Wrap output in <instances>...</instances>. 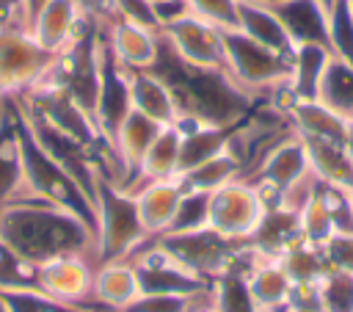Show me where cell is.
Listing matches in <instances>:
<instances>
[{
    "label": "cell",
    "mask_w": 353,
    "mask_h": 312,
    "mask_svg": "<svg viewBox=\"0 0 353 312\" xmlns=\"http://www.w3.org/2000/svg\"><path fill=\"white\" fill-rule=\"evenodd\" d=\"M0 246L30 268L63 254H85L97 262V226L69 207L14 199L0 204Z\"/></svg>",
    "instance_id": "6da1fadb"
},
{
    "label": "cell",
    "mask_w": 353,
    "mask_h": 312,
    "mask_svg": "<svg viewBox=\"0 0 353 312\" xmlns=\"http://www.w3.org/2000/svg\"><path fill=\"white\" fill-rule=\"evenodd\" d=\"M174 91L179 121H199L234 130L256 108V97L240 88L226 69H204L179 61L160 36V52L152 66Z\"/></svg>",
    "instance_id": "7a4b0ae2"
},
{
    "label": "cell",
    "mask_w": 353,
    "mask_h": 312,
    "mask_svg": "<svg viewBox=\"0 0 353 312\" xmlns=\"http://www.w3.org/2000/svg\"><path fill=\"white\" fill-rule=\"evenodd\" d=\"M152 240L160 248H165L193 276L204 279L207 284H212L221 273H226L232 268L248 271L251 262L256 260V254L245 243L229 240L210 226L185 229V232H165V235L152 237Z\"/></svg>",
    "instance_id": "3957f363"
},
{
    "label": "cell",
    "mask_w": 353,
    "mask_h": 312,
    "mask_svg": "<svg viewBox=\"0 0 353 312\" xmlns=\"http://www.w3.org/2000/svg\"><path fill=\"white\" fill-rule=\"evenodd\" d=\"M94 224H97V265L110 260H127L135 248H141L149 240L138 215L135 196L113 185L105 174L97 182Z\"/></svg>",
    "instance_id": "277c9868"
},
{
    "label": "cell",
    "mask_w": 353,
    "mask_h": 312,
    "mask_svg": "<svg viewBox=\"0 0 353 312\" xmlns=\"http://www.w3.org/2000/svg\"><path fill=\"white\" fill-rule=\"evenodd\" d=\"M290 58L292 55H281V52L248 39L237 28L223 30V69L240 88H245L256 99L262 94L279 91L287 83Z\"/></svg>",
    "instance_id": "5b68a950"
},
{
    "label": "cell",
    "mask_w": 353,
    "mask_h": 312,
    "mask_svg": "<svg viewBox=\"0 0 353 312\" xmlns=\"http://www.w3.org/2000/svg\"><path fill=\"white\" fill-rule=\"evenodd\" d=\"M55 58L28 28L0 25V97L14 99L33 91L50 75Z\"/></svg>",
    "instance_id": "8992f818"
},
{
    "label": "cell",
    "mask_w": 353,
    "mask_h": 312,
    "mask_svg": "<svg viewBox=\"0 0 353 312\" xmlns=\"http://www.w3.org/2000/svg\"><path fill=\"white\" fill-rule=\"evenodd\" d=\"M265 210H268V199L262 196V191L251 179L240 177L210 193L207 226L229 240L245 243L259 226Z\"/></svg>",
    "instance_id": "52a82bcc"
},
{
    "label": "cell",
    "mask_w": 353,
    "mask_h": 312,
    "mask_svg": "<svg viewBox=\"0 0 353 312\" xmlns=\"http://www.w3.org/2000/svg\"><path fill=\"white\" fill-rule=\"evenodd\" d=\"M97 262L85 254H63L33 265V284L52 301L80 309L91 306V282Z\"/></svg>",
    "instance_id": "ba28073f"
},
{
    "label": "cell",
    "mask_w": 353,
    "mask_h": 312,
    "mask_svg": "<svg viewBox=\"0 0 353 312\" xmlns=\"http://www.w3.org/2000/svg\"><path fill=\"white\" fill-rule=\"evenodd\" d=\"M160 36L179 61L204 69H223V28L190 14L163 28Z\"/></svg>",
    "instance_id": "9c48e42d"
},
{
    "label": "cell",
    "mask_w": 353,
    "mask_h": 312,
    "mask_svg": "<svg viewBox=\"0 0 353 312\" xmlns=\"http://www.w3.org/2000/svg\"><path fill=\"white\" fill-rule=\"evenodd\" d=\"M132 110V99H130V77L127 69H121L113 55L105 47L102 39V61H99V91H97V102H94V124L97 133L102 138L105 146H110L113 133L119 130V124L124 121V116Z\"/></svg>",
    "instance_id": "30bf717a"
},
{
    "label": "cell",
    "mask_w": 353,
    "mask_h": 312,
    "mask_svg": "<svg viewBox=\"0 0 353 312\" xmlns=\"http://www.w3.org/2000/svg\"><path fill=\"white\" fill-rule=\"evenodd\" d=\"M303 174H309L306 146H303V141L292 133V135L281 138V141L256 163V168H254L245 179H251V182L262 191V196L268 199V204H273L276 196H279L284 188H290L295 179H301Z\"/></svg>",
    "instance_id": "8fae6325"
},
{
    "label": "cell",
    "mask_w": 353,
    "mask_h": 312,
    "mask_svg": "<svg viewBox=\"0 0 353 312\" xmlns=\"http://www.w3.org/2000/svg\"><path fill=\"white\" fill-rule=\"evenodd\" d=\"M102 39L113 61L127 72L152 69L160 52V33L127 19H110L102 28Z\"/></svg>",
    "instance_id": "7c38bea8"
},
{
    "label": "cell",
    "mask_w": 353,
    "mask_h": 312,
    "mask_svg": "<svg viewBox=\"0 0 353 312\" xmlns=\"http://www.w3.org/2000/svg\"><path fill=\"white\" fill-rule=\"evenodd\" d=\"M88 19L83 17L77 0H50L28 25L30 36L52 55L66 52L80 33L85 30Z\"/></svg>",
    "instance_id": "4fadbf2b"
},
{
    "label": "cell",
    "mask_w": 353,
    "mask_h": 312,
    "mask_svg": "<svg viewBox=\"0 0 353 312\" xmlns=\"http://www.w3.org/2000/svg\"><path fill=\"white\" fill-rule=\"evenodd\" d=\"M331 50L320 44H298L290 58V77L287 83L270 94V102H287V99H314L317 86L323 80V72L331 61Z\"/></svg>",
    "instance_id": "5bb4252c"
},
{
    "label": "cell",
    "mask_w": 353,
    "mask_h": 312,
    "mask_svg": "<svg viewBox=\"0 0 353 312\" xmlns=\"http://www.w3.org/2000/svg\"><path fill=\"white\" fill-rule=\"evenodd\" d=\"M138 295H141V279L130 260H110V262H99L94 268L91 304H97L108 312H121Z\"/></svg>",
    "instance_id": "9a60e30c"
},
{
    "label": "cell",
    "mask_w": 353,
    "mask_h": 312,
    "mask_svg": "<svg viewBox=\"0 0 353 312\" xmlns=\"http://www.w3.org/2000/svg\"><path fill=\"white\" fill-rule=\"evenodd\" d=\"M298 240H303L301 237V215L281 204H268L259 226L245 240V246L262 260H279Z\"/></svg>",
    "instance_id": "2e32d148"
},
{
    "label": "cell",
    "mask_w": 353,
    "mask_h": 312,
    "mask_svg": "<svg viewBox=\"0 0 353 312\" xmlns=\"http://www.w3.org/2000/svg\"><path fill=\"white\" fill-rule=\"evenodd\" d=\"M127 77H130L132 110L143 113L146 119L157 121L160 127H168V124L179 121V108H176L174 91L157 72L135 69V72H127Z\"/></svg>",
    "instance_id": "e0dca14e"
},
{
    "label": "cell",
    "mask_w": 353,
    "mask_h": 312,
    "mask_svg": "<svg viewBox=\"0 0 353 312\" xmlns=\"http://www.w3.org/2000/svg\"><path fill=\"white\" fill-rule=\"evenodd\" d=\"M135 204H138V215H141V224L146 229L149 237H157L163 232H168L176 210H179V202L185 196V188L176 179H160V182H146L141 185L135 193Z\"/></svg>",
    "instance_id": "ac0fdd59"
},
{
    "label": "cell",
    "mask_w": 353,
    "mask_h": 312,
    "mask_svg": "<svg viewBox=\"0 0 353 312\" xmlns=\"http://www.w3.org/2000/svg\"><path fill=\"white\" fill-rule=\"evenodd\" d=\"M301 138V135H298ZM309 157V171L320 185L350 193L353 191V157L345 149V141H323V138H301Z\"/></svg>",
    "instance_id": "d6986e66"
},
{
    "label": "cell",
    "mask_w": 353,
    "mask_h": 312,
    "mask_svg": "<svg viewBox=\"0 0 353 312\" xmlns=\"http://www.w3.org/2000/svg\"><path fill=\"white\" fill-rule=\"evenodd\" d=\"M270 8L281 19V25L295 47L298 44L328 47V11L317 0H284Z\"/></svg>",
    "instance_id": "ffe728a7"
},
{
    "label": "cell",
    "mask_w": 353,
    "mask_h": 312,
    "mask_svg": "<svg viewBox=\"0 0 353 312\" xmlns=\"http://www.w3.org/2000/svg\"><path fill=\"white\" fill-rule=\"evenodd\" d=\"M179 144H182L179 124L160 127L157 138L152 141V146L146 149V155L135 171V179L127 185V193H135L146 182L176 179L179 177Z\"/></svg>",
    "instance_id": "44dd1931"
},
{
    "label": "cell",
    "mask_w": 353,
    "mask_h": 312,
    "mask_svg": "<svg viewBox=\"0 0 353 312\" xmlns=\"http://www.w3.org/2000/svg\"><path fill=\"white\" fill-rule=\"evenodd\" d=\"M279 108L287 113L295 135H301V138L345 141V135H347V121H342L336 113H331L317 99H287V102H279Z\"/></svg>",
    "instance_id": "7402d4cb"
},
{
    "label": "cell",
    "mask_w": 353,
    "mask_h": 312,
    "mask_svg": "<svg viewBox=\"0 0 353 312\" xmlns=\"http://www.w3.org/2000/svg\"><path fill=\"white\" fill-rule=\"evenodd\" d=\"M245 282L259 312H281L295 287L279 260H262V257L251 262V268L245 271Z\"/></svg>",
    "instance_id": "603a6c76"
},
{
    "label": "cell",
    "mask_w": 353,
    "mask_h": 312,
    "mask_svg": "<svg viewBox=\"0 0 353 312\" xmlns=\"http://www.w3.org/2000/svg\"><path fill=\"white\" fill-rule=\"evenodd\" d=\"M179 133H182V144H179V177L196 166H201L204 160L221 155L223 149L232 146V133L237 130H226V127H212V124H199V121H176Z\"/></svg>",
    "instance_id": "cb8c5ba5"
},
{
    "label": "cell",
    "mask_w": 353,
    "mask_h": 312,
    "mask_svg": "<svg viewBox=\"0 0 353 312\" xmlns=\"http://www.w3.org/2000/svg\"><path fill=\"white\" fill-rule=\"evenodd\" d=\"M237 30H243L248 39L281 52V55H292L295 44L287 36L281 19L276 17V11L270 6L254 3V0H237Z\"/></svg>",
    "instance_id": "d4e9b609"
},
{
    "label": "cell",
    "mask_w": 353,
    "mask_h": 312,
    "mask_svg": "<svg viewBox=\"0 0 353 312\" xmlns=\"http://www.w3.org/2000/svg\"><path fill=\"white\" fill-rule=\"evenodd\" d=\"M314 99L350 124L353 121V64L331 55Z\"/></svg>",
    "instance_id": "484cf974"
},
{
    "label": "cell",
    "mask_w": 353,
    "mask_h": 312,
    "mask_svg": "<svg viewBox=\"0 0 353 312\" xmlns=\"http://www.w3.org/2000/svg\"><path fill=\"white\" fill-rule=\"evenodd\" d=\"M240 177H243V163H240V157H237V155L232 152V146H229V149H223L221 155L204 160L201 166L185 171V174L179 177V182H182L185 191L212 193V191H218L221 185L234 182V179H240Z\"/></svg>",
    "instance_id": "4316f807"
},
{
    "label": "cell",
    "mask_w": 353,
    "mask_h": 312,
    "mask_svg": "<svg viewBox=\"0 0 353 312\" xmlns=\"http://www.w3.org/2000/svg\"><path fill=\"white\" fill-rule=\"evenodd\" d=\"M19 196H22V157L14 127V110H11V119L0 127V204L14 202Z\"/></svg>",
    "instance_id": "83f0119b"
},
{
    "label": "cell",
    "mask_w": 353,
    "mask_h": 312,
    "mask_svg": "<svg viewBox=\"0 0 353 312\" xmlns=\"http://www.w3.org/2000/svg\"><path fill=\"white\" fill-rule=\"evenodd\" d=\"M279 262L290 273L292 284H317L323 279V273L328 271L323 248L317 243H306V240H298L292 248H287L279 257Z\"/></svg>",
    "instance_id": "f1b7e54d"
},
{
    "label": "cell",
    "mask_w": 353,
    "mask_h": 312,
    "mask_svg": "<svg viewBox=\"0 0 353 312\" xmlns=\"http://www.w3.org/2000/svg\"><path fill=\"white\" fill-rule=\"evenodd\" d=\"M212 306L218 312H259L248 282H245V271L232 268L226 273H221L212 284Z\"/></svg>",
    "instance_id": "f546056e"
},
{
    "label": "cell",
    "mask_w": 353,
    "mask_h": 312,
    "mask_svg": "<svg viewBox=\"0 0 353 312\" xmlns=\"http://www.w3.org/2000/svg\"><path fill=\"white\" fill-rule=\"evenodd\" d=\"M314 290L323 312H353V273L328 268Z\"/></svg>",
    "instance_id": "4dcf8cb0"
},
{
    "label": "cell",
    "mask_w": 353,
    "mask_h": 312,
    "mask_svg": "<svg viewBox=\"0 0 353 312\" xmlns=\"http://www.w3.org/2000/svg\"><path fill=\"white\" fill-rule=\"evenodd\" d=\"M334 232H336L334 215H331L325 191H323V185H320L317 193L312 196V202L301 210V237H303L306 243H317V246H320V243L328 240Z\"/></svg>",
    "instance_id": "1f68e13d"
},
{
    "label": "cell",
    "mask_w": 353,
    "mask_h": 312,
    "mask_svg": "<svg viewBox=\"0 0 353 312\" xmlns=\"http://www.w3.org/2000/svg\"><path fill=\"white\" fill-rule=\"evenodd\" d=\"M328 47L336 58L353 64V8L347 0H334L328 8Z\"/></svg>",
    "instance_id": "d6a6232c"
},
{
    "label": "cell",
    "mask_w": 353,
    "mask_h": 312,
    "mask_svg": "<svg viewBox=\"0 0 353 312\" xmlns=\"http://www.w3.org/2000/svg\"><path fill=\"white\" fill-rule=\"evenodd\" d=\"M207 213H210V193H199V191H185L179 210L168 226V232H185V229H199L207 226ZM165 235V232H163ZM160 237V235H157Z\"/></svg>",
    "instance_id": "836d02e7"
},
{
    "label": "cell",
    "mask_w": 353,
    "mask_h": 312,
    "mask_svg": "<svg viewBox=\"0 0 353 312\" xmlns=\"http://www.w3.org/2000/svg\"><path fill=\"white\" fill-rule=\"evenodd\" d=\"M320 248L331 271L353 273V232H334L328 240L320 243Z\"/></svg>",
    "instance_id": "e575fe53"
},
{
    "label": "cell",
    "mask_w": 353,
    "mask_h": 312,
    "mask_svg": "<svg viewBox=\"0 0 353 312\" xmlns=\"http://www.w3.org/2000/svg\"><path fill=\"white\" fill-rule=\"evenodd\" d=\"M193 14L218 25V28H237V0H188Z\"/></svg>",
    "instance_id": "d590c367"
},
{
    "label": "cell",
    "mask_w": 353,
    "mask_h": 312,
    "mask_svg": "<svg viewBox=\"0 0 353 312\" xmlns=\"http://www.w3.org/2000/svg\"><path fill=\"white\" fill-rule=\"evenodd\" d=\"M152 14H154L157 28L163 30V28H168V25L179 22V19L190 17V14H193V8H190V3H188V0H152Z\"/></svg>",
    "instance_id": "8d00e7d4"
},
{
    "label": "cell",
    "mask_w": 353,
    "mask_h": 312,
    "mask_svg": "<svg viewBox=\"0 0 353 312\" xmlns=\"http://www.w3.org/2000/svg\"><path fill=\"white\" fill-rule=\"evenodd\" d=\"M0 25L28 28V22H25V8H22V0H0Z\"/></svg>",
    "instance_id": "74e56055"
},
{
    "label": "cell",
    "mask_w": 353,
    "mask_h": 312,
    "mask_svg": "<svg viewBox=\"0 0 353 312\" xmlns=\"http://www.w3.org/2000/svg\"><path fill=\"white\" fill-rule=\"evenodd\" d=\"M47 3H50V0H22V8H25V22L30 25V19H33V17H36V14H39V11L47 6Z\"/></svg>",
    "instance_id": "f35d334b"
},
{
    "label": "cell",
    "mask_w": 353,
    "mask_h": 312,
    "mask_svg": "<svg viewBox=\"0 0 353 312\" xmlns=\"http://www.w3.org/2000/svg\"><path fill=\"white\" fill-rule=\"evenodd\" d=\"M345 149L350 152V157H353V121L347 124V135H345Z\"/></svg>",
    "instance_id": "ab89813d"
},
{
    "label": "cell",
    "mask_w": 353,
    "mask_h": 312,
    "mask_svg": "<svg viewBox=\"0 0 353 312\" xmlns=\"http://www.w3.org/2000/svg\"><path fill=\"white\" fill-rule=\"evenodd\" d=\"M196 312H218V309H215V306H212V301H210V304H204V306H199Z\"/></svg>",
    "instance_id": "60d3db41"
},
{
    "label": "cell",
    "mask_w": 353,
    "mask_h": 312,
    "mask_svg": "<svg viewBox=\"0 0 353 312\" xmlns=\"http://www.w3.org/2000/svg\"><path fill=\"white\" fill-rule=\"evenodd\" d=\"M254 3H262V6H279V3H284V0H254Z\"/></svg>",
    "instance_id": "b9f144b4"
},
{
    "label": "cell",
    "mask_w": 353,
    "mask_h": 312,
    "mask_svg": "<svg viewBox=\"0 0 353 312\" xmlns=\"http://www.w3.org/2000/svg\"><path fill=\"white\" fill-rule=\"evenodd\" d=\"M317 3H320V6H323V8H325V11H328V8H331V6H334V0H317Z\"/></svg>",
    "instance_id": "7bdbcfd3"
},
{
    "label": "cell",
    "mask_w": 353,
    "mask_h": 312,
    "mask_svg": "<svg viewBox=\"0 0 353 312\" xmlns=\"http://www.w3.org/2000/svg\"><path fill=\"white\" fill-rule=\"evenodd\" d=\"M77 312H99V309H91V306H83V309H77Z\"/></svg>",
    "instance_id": "ee69618b"
},
{
    "label": "cell",
    "mask_w": 353,
    "mask_h": 312,
    "mask_svg": "<svg viewBox=\"0 0 353 312\" xmlns=\"http://www.w3.org/2000/svg\"><path fill=\"white\" fill-rule=\"evenodd\" d=\"M347 199H350V213H353V191L347 193Z\"/></svg>",
    "instance_id": "f6af8a7d"
},
{
    "label": "cell",
    "mask_w": 353,
    "mask_h": 312,
    "mask_svg": "<svg viewBox=\"0 0 353 312\" xmlns=\"http://www.w3.org/2000/svg\"><path fill=\"white\" fill-rule=\"evenodd\" d=\"M347 3H350V8H353V0H347Z\"/></svg>",
    "instance_id": "bcb514c9"
},
{
    "label": "cell",
    "mask_w": 353,
    "mask_h": 312,
    "mask_svg": "<svg viewBox=\"0 0 353 312\" xmlns=\"http://www.w3.org/2000/svg\"><path fill=\"white\" fill-rule=\"evenodd\" d=\"M149 3H152V0H149Z\"/></svg>",
    "instance_id": "7dc6e473"
}]
</instances>
